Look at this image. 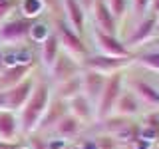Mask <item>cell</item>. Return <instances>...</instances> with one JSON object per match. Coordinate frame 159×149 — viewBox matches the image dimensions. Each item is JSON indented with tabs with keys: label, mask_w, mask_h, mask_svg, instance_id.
Returning a JSON list of instances; mask_svg holds the SVG:
<instances>
[{
	"label": "cell",
	"mask_w": 159,
	"mask_h": 149,
	"mask_svg": "<svg viewBox=\"0 0 159 149\" xmlns=\"http://www.w3.org/2000/svg\"><path fill=\"white\" fill-rule=\"evenodd\" d=\"M18 135H20L18 115L14 111L2 109V111H0V141L12 145V143L18 141Z\"/></svg>",
	"instance_id": "e0dca14e"
},
{
	"label": "cell",
	"mask_w": 159,
	"mask_h": 149,
	"mask_svg": "<svg viewBox=\"0 0 159 149\" xmlns=\"http://www.w3.org/2000/svg\"><path fill=\"white\" fill-rule=\"evenodd\" d=\"M50 32H52V28H50L46 22H40V20H36V22L32 24V32H30V42H32V44H40V42H42V40L46 38Z\"/></svg>",
	"instance_id": "83f0119b"
},
{
	"label": "cell",
	"mask_w": 159,
	"mask_h": 149,
	"mask_svg": "<svg viewBox=\"0 0 159 149\" xmlns=\"http://www.w3.org/2000/svg\"><path fill=\"white\" fill-rule=\"evenodd\" d=\"M133 64V58H116V56H103V54L89 52L82 60V70H92L102 76H111L116 72H123Z\"/></svg>",
	"instance_id": "8992f818"
},
{
	"label": "cell",
	"mask_w": 159,
	"mask_h": 149,
	"mask_svg": "<svg viewBox=\"0 0 159 149\" xmlns=\"http://www.w3.org/2000/svg\"><path fill=\"white\" fill-rule=\"evenodd\" d=\"M151 149H159V147H151Z\"/></svg>",
	"instance_id": "74e56055"
},
{
	"label": "cell",
	"mask_w": 159,
	"mask_h": 149,
	"mask_svg": "<svg viewBox=\"0 0 159 149\" xmlns=\"http://www.w3.org/2000/svg\"><path fill=\"white\" fill-rule=\"evenodd\" d=\"M50 99H52V84L48 79H42V82L36 79V86L30 93L28 102L16 113L20 121V133H26V135L36 133V127L44 115V111H46Z\"/></svg>",
	"instance_id": "6da1fadb"
},
{
	"label": "cell",
	"mask_w": 159,
	"mask_h": 149,
	"mask_svg": "<svg viewBox=\"0 0 159 149\" xmlns=\"http://www.w3.org/2000/svg\"><path fill=\"white\" fill-rule=\"evenodd\" d=\"M54 32H56V36H58L60 50H64L66 54H70L72 58H76L78 62L82 64V60L89 54V48H88L86 40H84L82 36H78V34L74 32L66 22H64V18L56 20V24H54Z\"/></svg>",
	"instance_id": "5b68a950"
},
{
	"label": "cell",
	"mask_w": 159,
	"mask_h": 149,
	"mask_svg": "<svg viewBox=\"0 0 159 149\" xmlns=\"http://www.w3.org/2000/svg\"><path fill=\"white\" fill-rule=\"evenodd\" d=\"M149 6H151V0H129V12L133 14V24L147 16Z\"/></svg>",
	"instance_id": "4316f807"
},
{
	"label": "cell",
	"mask_w": 159,
	"mask_h": 149,
	"mask_svg": "<svg viewBox=\"0 0 159 149\" xmlns=\"http://www.w3.org/2000/svg\"><path fill=\"white\" fill-rule=\"evenodd\" d=\"M155 36H159V18H157V28H155ZM153 36V38H155Z\"/></svg>",
	"instance_id": "e575fe53"
},
{
	"label": "cell",
	"mask_w": 159,
	"mask_h": 149,
	"mask_svg": "<svg viewBox=\"0 0 159 149\" xmlns=\"http://www.w3.org/2000/svg\"><path fill=\"white\" fill-rule=\"evenodd\" d=\"M103 2L107 4L109 12L113 14V18H116L119 24L127 18V14H129V0H103Z\"/></svg>",
	"instance_id": "484cf974"
},
{
	"label": "cell",
	"mask_w": 159,
	"mask_h": 149,
	"mask_svg": "<svg viewBox=\"0 0 159 149\" xmlns=\"http://www.w3.org/2000/svg\"><path fill=\"white\" fill-rule=\"evenodd\" d=\"M60 6H62V12H64V22L78 36H82L86 40L88 38V14H86V10L80 6L78 0H60Z\"/></svg>",
	"instance_id": "8fae6325"
},
{
	"label": "cell",
	"mask_w": 159,
	"mask_h": 149,
	"mask_svg": "<svg viewBox=\"0 0 159 149\" xmlns=\"http://www.w3.org/2000/svg\"><path fill=\"white\" fill-rule=\"evenodd\" d=\"M46 74H48V82L52 84V86H56V84H62V82H66V79L82 74V64H80L76 58H72L70 54H66L64 50H60L56 62L52 64V68H50Z\"/></svg>",
	"instance_id": "ba28073f"
},
{
	"label": "cell",
	"mask_w": 159,
	"mask_h": 149,
	"mask_svg": "<svg viewBox=\"0 0 159 149\" xmlns=\"http://www.w3.org/2000/svg\"><path fill=\"white\" fill-rule=\"evenodd\" d=\"M133 64H137L139 68L147 70V72L159 74V50L151 48V50H143V52L133 54Z\"/></svg>",
	"instance_id": "603a6c76"
},
{
	"label": "cell",
	"mask_w": 159,
	"mask_h": 149,
	"mask_svg": "<svg viewBox=\"0 0 159 149\" xmlns=\"http://www.w3.org/2000/svg\"><path fill=\"white\" fill-rule=\"evenodd\" d=\"M54 89H56V97L68 103L70 99H74L76 96L82 93V78H80V74H78V76L70 78L66 82H62V84H56Z\"/></svg>",
	"instance_id": "7402d4cb"
},
{
	"label": "cell",
	"mask_w": 159,
	"mask_h": 149,
	"mask_svg": "<svg viewBox=\"0 0 159 149\" xmlns=\"http://www.w3.org/2000/svg\"><path fill=\"white\" fill-rule=\"evenodd\" d=\"M46 10H48V4L42 2V0H20L18 2L20 16L30 20H38V16H42Z\"/></svg>",
	"instance_id": "cb8c5ba5"
},
{
	"label": "cell",
	"mask_w": 159,
	"mask_h": 149,
	"mask_svg": "<svg viewBox=\"0 0 159 149\" xmlns=\"http://www.w3.org/2000/svg\"><path fill=\"white\" fill-rule=\"evenodd\" d=\"M14 149H30L28 145H18V147H14Z\"/></svg>",
	"instance_id": "8d00e7d4"
},
{
	"label": "cell",
	"mask_w": 159,
	"mask_h": 149,
	"mask_svg": "<svg viewBox=\"0 0 159 149\" xmlns=\"http://www.w3.org/2000/svg\"><path fill=\"white\" fill-rule=\"evenodd\" d=\"M18 2L20 0H0V22L6 20L10 14L18 8Z\"/></svg>",
	"instance_id": "f1b7e54d"
},
{
	"label": "cell",
	"mask_w": 159,
	"mask_h": 149,
	"mask_svg": "<svg viewBox=\"0 0 159 149\" xmlns=\"http://www.w3.org/2000/svg\"><path fill=\"white\" fill-rule=\"evenodd\" d=\"M125 86L131 89L133 96L141 102V106L153 109V111L159 109V88L153 86L149 79H145V78H127L125 76Z\"/></svg>",
	"instance_id": "30bf717a"
},
{
	"label": "cell",
	"mask_w": 159,
	"mask_h": 149,
	"mask_svg": "<svg viewBox=\"0 0 159 149\" xmlns=\"http://www.w3.org/2000/svg\"><path fill=\"white\" fill-rule=\"evenodd\" d=\"M34 22L36 20L20 16V12L16 8L6 20L0 22V46L2 48L26 46V42H30V32H32Z\"/></svg>",
	"instance_id": "7a4b0ae2"
},
{
	"label": "cell",
	"mask_w": 159,
	"mask_h": 149,
	"mask_svg": "<svg viewBox=\"0 0 159 149\" xmlns=\"http://www.w3.org/2000/svg\"><path fill=\"white\" fill-rule=\"evenodd\" d=\"M141 102L133 96V92L129 89L127 86L123 88V92L119 93V97H117V102H116V107H113V113L116 115H121V117H133V115H137L139 111H141Z\"/></svg>",
	"instance_id": "d6986e66"
},
{
	"label": "cell",
	"mask_w": 159,
	"mask_h": 149,
	"mask_svg": "<svg viewBox=\"0 0 159 149\" xmlns=\"http://www.w3.org/2000/svg\"><path fill=\"white\" fill-rule=\"evenodd\" d=\"M123 88H125V74L123 72H116V74L106 78L103 92L96 103V123H99L102 119H106L107 115L113 113L116 102H117L119 93L123 92Z\"/></svg>",
	"instance_id": "3957f363"
},
{
	"label": "cell",
	"mask_w": 159,
	"mask_h": 149,
	"mask_svg": "<svg viewBox=\"0 0 159 149\" xmlns=\"http://www.w3.org/2000/svg\"><path fill=\"white\" fill-rule=\"evenodd\" d=\"M32 68L34 62L30 64H18V66H6L0 72V92L18 86L20 82H24L28 76H32Z\"/></svg>",
	"instance_id": "9a60e30c"
},
{
	"label": "cell",
	"mask_w": 159,
	"mask_h": 149,
	"mask_svg": "<svg viewBox=\"0 0 159 149\" xmlns=\"http://www.w3.org/2000/svg\"><path fill=\"white\" fill-rule=\"evenodd\" d=\"M82 125L84 123L80 121V119H76L72 113H66V115L56 123V127L52 129V133H56L58 137L70 141V139H76L80 133H82Z\"/></svg>",
	"instance_id": "ffe728a7"
},
{
	"label": "cell",
	"mask_w": 159,
	"mask_h": 149,
	"mask_svg": "<svg viewBox=\"0 0 159 149\" xmlns=\"http://www.w3.org/2000/svg\"><path fill=\"white\" fill-rule=\"evenodd\" d=\"M149 44H153V48H157V50H159V36H155V38H153Z\"/></svg>",
	"instance_id": "836d02e7"
},
{
	"label": "cell",
	"mask_w": 159,
	"mask_h": 149,
	"mask_svg": "<svg viewBox=\"0 0 159 149\" xmlns=\"http://www.w3.org/2000/svg\"><path fill=\"white\" fill-rule=\"evenodd\" d=\"M28 147H30V149H50L48 143H46V139H42L40 135H36V133H32V135H30Z\"/></svg>",
	"instance_id": "f546056e"
},
{
	"label": "cell",
	"mask_w": 159,
	"mask_h": 149,
	"mask_svg": "<svg viewBox=\"0 0 159 149\" xmlns=\"http://www.w3.org/2000/svg\"><path fill=\"white\" fill-rule=\"evenodd\" d=\"M137 139H143V141H147L149 145L159 143V113L157 111H151V113L145 115L143 123L139 125Z\"/></svg>",
	"instance_id": "44dd1931"
},
{
	"label": "cell",
	"mask_w": 159,
	"mask_h": 149,
	"mask_svg": "<svg viewBox=\"0 0 159 149\" xmlns=\"http://www.w3.org/2000/svg\"><path fill=\"white\" fill-rule=\"evenodd\" d=\"M34 86H36V78L28 76L24 82H20L18 86L10 88V89H6V92H0V111L6 109V111L18 113L20 109L24 107V103L28 102Z\"/></svg>",
	"instance_id": "52a82bcc"
},
{
	"label": "cell",
	"mask_w": 159,
	"mask_h": 149,
	"mask_svg": "<svg viewBox=\"0 0 159 149\" xmlns=\"http://www.w3.org/2000/svg\"><path fill=\"white\" fill-rule=\"evenodd\" d=\"M155 28H157V16L147 14L145 18L137 20V22L133 24L131 34L123 40V44H125L131 52L139 46H145V44H149L153 40V36H155Z\"/></svg>",
	"instance_id": "9c48e42d"
},
{
	"label": "cell",
	"mask_w": 159,
	"mask_h": 149,
	"mask_svg": "<svg viewBox=\"0 0 159 149\" xmlns=\"http://www.w3.org/2000/svg\"><path fill=\"white\" fill-rule=\"evenodd\" d=\"M88 38L93 44V52L103 54V56H116V58H133V52L129 50L123 40L119 36H109V34L102 32L99 28H96L92 22L88 26Z\"/></svg>",
	"instance_id": "277c9868"
},
{
	"label": "cell",
	"mask_w": 159,
	"mask_h": 149,
	"mask_svg": "<svg viewBox=\"0 0 159 149\" xmlns=\"http://www.w3.org/2000/svg\"><path fill=\"white\" fill-rule=\"evenodd\" d=\"M80 78H82V93L96 106L99 96H102V92H103L107 76H102V74L92 72V70H82Z\"/></svg>",
	"instance_id": "5bb4252c"
},
{
	"label": "cell",
	"mask_w": 159,
	"mask_h": 149,
	"mask_svg": "<svg viewBox=\"0 0 159 149\" xmlns=\"http://www.w3.org/2000/svg\"><path fill=\"white\" fill-rule=\"evenodd\" d=\"M89 16H92L89 22L96 28H99L102 32L109 34V36H119V34H121V24L113 18V14L109 12L107 4L103 2V0H96V2H93L92 10H89Z\"/></svg>",
	"instance_id": "7c38bea8"
},
{
	"label": "cell",
	"mask_w": 159,
	"mask_h": 149,
	"mask_svg": "<svg viewBox=\"0 0 159 149\" xmlns=\"http://www.w3.org/2000/svg\"><path fill=\"white\" fill-rule=\"evenodd\" d=\"M38 46H40L38 60H40V64H42V68L48 72V70L52 68V64L56 62L58 54H60V42H58V36H56V32H54V28H52V32H50L48 36L38 44Z\"/></svg>",
	"instance_id": "2e32d148"
},
{
	"label": "cell",
	"mask_w": 159,
	"mask_h": 149,
	"mask_svg": "<svg viewBox=\"0 0 159 149\" xmlns=\"http://www.w3.org/2000/svg\"><path fill=\"white\" fill-rule=\"evenodd\" d=\"M149 14L159 18V0H151V6H149Z\"/></svg>",
	"instance_id": "1f68e13d"
},
{
	"label": "cell",
	"mask_w": 159,
	"mask_h": 149,
	"mask_svg": "<svg viewBox=\"0 0 159 149\" xmlns=\"http://www.w3.org/2000/svg\"><path fill=\"white\" fill-rule=\"evenodd\" d=\"M4 70V48L0 46V72Z\"/></svg>",
	"instance_id": "d6a6232c"
},
{
	"label": "cell",
	"mask_w": 159,
	"mask_h": 149,
	"mask_svg": "<svg viewBox=\"0 0 159 149\" xmlns=\"http://www.w3.org/2000/svg\"><path fill=\"white\" fill-rule=\"evenodd\" d=\"M42 2H46V4H48V8H50V6H52V2H54V0H42Z\"/></svg>",
	"instance_id": "d590c367"
},
{
	"label": "cell",
	"mask_w": 159,
	"mask_h": 149,
	"mask_svg": "<svg viewBox=\"0 0 159 149\" xmlns=\"http://www.w3.org/2000/svg\"><path fill=\"white\" fill-rule=\"evenodd\" d=\"M78 2H80V6L86 10V14H89V10H92V6H93L96 0H78Z\"/></svg>",
	"instance_id": "4dcf8cb0"
},
{
	"label": "cell",
	"mask_w": 159,
	"mask_h": 149,
	"mask_svg": "<svg viewBox=\"0 0 159 149\" xmlns=\"http://www.w3.org/2000/svg\"><path fill=\"white\" fill-rule=\"evenodd\" d=\"M99 123H103V129H106L107 135H116V133H119L123 127L129 123L127 117H121V115H116V113H111V115H107L106 119H102Z\"/></svg>",
	"instance_id": "d4e9b609"
},
{
	"label": "cell",
	"mask_w": 159,
	"mask_h": 149,
	"mask_svg": "<svg viewBox=\"0 0 159 149\" xmlns=\"http://www.w3.org/2000/svg\"><path fill=\"white\" fill-rule=\"evenodd\" d=\"M66 113H68V103L54 96L52 99H50L46 111H44V115H42V119H40V123L36 127V135L46 133V131H52V129L56 127V123L66 115Z\"/></svg>",
	"instance_id": "4fadbf2b"
},
{
	"label": "cell",
	"mask_w": 159,
	"mask_h": 149,
	"mask_svg": "<svg viewBox=\"0 0 159 149\" xmlns=\"http://www.w3.org/2000/svg\"><path fill=\"white\" fill-rule=\"evenodd\" d=\"M68 113H72L76 119H80L82 123H88V121H96V106H93L89 99L80 93L74 99L68 102Z\"/></svg>",
	"instance_id": "ac0fdd59"
}]
</instances>
